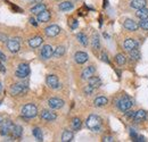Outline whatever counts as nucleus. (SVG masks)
I'll use <instances>...</instances> for the list:
<instances>
[{"instance_id": "29", "label": "nucleus", "mask_w": 148, "mask_h": 142, "mask_svg": "<svg viewBox=\"0 0 148 142\" xmlns=\"http://www.w3.org/2000/svg\"><path fill=\"white\" fill-rule=\"evenodd\" d=\"M81 125H82V122H81V119L79 117H74L73 119H72V128H73L74 131L80 130Z\"/></svg>"}, {"instance_id": "20", "label": "nucleus", "mask_w": 148, "mask_h": 142, "mask_svg": "<svg viewBox=\"0 0 148 142\" xmlns=\"http://www.w3.org/2000/svg\"><path fill=\"white\" fill-rule=\"evenodd\" d=\"M146 6V0H132L131 1V7L134 9H141Z\"/></svg>"}, {"instance_id": "48", "label": "nucleus", "mask_w": 148, "mask_h": 142, "mask_svg": "<svg viewBox=\"0 0 148 142\" xmlns=\"http://www.w3.org/2000/svg\"><path fill=\"white\" fill-rule=\"evenodd\" d=\"M34 1H36V2H41L42 0H34Z\"/></svg>"}, {"instance_id": "27", "label": "nucleus", "mask_w": 148, "mask_h": 142, "mask_svg": "<svg viewBox=\"0 0 148 142\" xmlns=\"http://www.w3.org/2000/svg\"><path fill=\"white\" fill-rule=\"evenodd\" d=\"M43 10H46V5L45 3H38L34 7H32L31 8V13H33V14H40L41 12H43Z\"/></svg>"}, {"instance_id": "31", "label": "nucleus", "mask_w": 148, "mask_h": 142, "mask_svg": "<svg viewBox=\"0 0 148 142\" xmlns=\"http://www.w3.org/2000/svg\"><path fill=\"white\" fill-rule=\"evenodd\" d=\"M76 38H77V40H79V42L82 44V46H88V38H87V36L86 34H83V33H79L77 36H76Z\"/></svg>"}, {"instance_id": "26", "label": "nucleus", "mask_w": 148, "mask_h": 142, "mask_svg": "<svg viewBox=\"0 0 148 142\" xmlns=\"http://www.w3.org/2000/svg\"><path fill=\"white\" fill-rule=\"evenodd\" d=\"M107 102H108V99L105 98V97H98V98H96L95 101H93V104H95L96 107H103V106H105Z\"/></svg>"}, {"instance_id": "25", "label": "nucleus", "mask_w": 148, "mask_h": 142, "mask_svg": "<svg viewBox=\"0 0 148 142\" xmlns=\"http://www.w3.org/2000/svg\"><path fill=\"white\" fill-rule=\"evenodd\" d=\"M91 47L93 50H98L100 47V41H99V36L97 33H95L92 36V40H91Z\"/></svg>"}, {"instance_id": "11", "label": "nucleus", "mask_w": 148, "mask_h": 142, "mask_svg": "<svg viewBox=\"0 0 148 142\" xmlns=\"http://www.w3.org/2000/svg\"><path fill=\"white\" fill-rule=\"evenodd\" d=\"M40 116H41V118L43 121H47V122H53V121H55L56 118H57L55 113H53L50 110H42Z\"/></svg>"}, {"instance_id": "35", "label": "nucleus", "mask_w": 148, "mask_h": 142, "mask_svg": "<svg viewBox=\"0 0 148 142\" xmlns=\"http://www.w3.org/2000/svg\"><path fill=\"white\" fill-rule=\"evenodd\" d=\"M139 26L143 29V30H148V19H141V22L139 23Z\"/></svg>"}, {"instance_id": "42", "label": "nucleus", "mask_w": 148, "mask_h": 142, "mask_svg": "<svg viewBox=\"0 0 148 142\" xmlns=\"http://www.w3.org/2000/svg\"><path fill=\"white\" fill-rule=\"evenodd\" d=\"M125 115H127V117H134V111H128L127 110V113H125Z\"/></svg>"}, {"instance_id": "30", "label": "nucleus", "mask_w": 148, "mask_h": 142, "mask_svg": "<svg viewBox=\"0 0 148 142\" xmlns=\"http://www.w3.org/2000/svg\"><path fill=\"white\" fill-rule=\"evenodd\" d=\"M32 133H33V135H34V138L37 139L38 141H42L43 140V135H42V131L39 128V127H34L33 128V131H32Z\"/></svg>"}, {"instance_id": "13", "label": "nucleus", "mask_w": 148, "mask_h": 142, "mask_svg": "<svg viewBox=\"0 0 148 142\" xmlns=\"http://www.w3.org/2000/svg\"><path fill=\"white\" fill-rule=\"evenodd\" d=\"M95 72H96L95 66H88V67H86V68L82 71L81 77H82L83 80H89L90 77H92V76H93Z\"/></svg>"}, {"instance_id": "47", "label": "nucleus", "mask_w": 148, "mask_h": 142, "mask_svg": "<svg viewBox=\"0 0 148 142\" xmlns=\"http://www.w3.org/2000/svg\"><path fill=\"white\" fill-rule=\"evenodd\" d=\"M1 89H2V84H1V82H0V91H1Z\"/></svg>"}, {"instance_id": "22", "label": "nucleus", "mask_w": 148, "mask_h": 142, "mask_svg": "<svg viewBox=\"0 0 148 142\" xmlns=\"http://www.w3.org/2000/svg\"><path fill=\"white\" fill-rule=\"evenodd\" d=\"M73 140V133L72 131H69V130H65L62 134V141L63 142H71Z\"/></svg>"}, {"instance_id": "44", "label": "nucleus", "mask_w": 148, "mask_h": 142, "mask_svg": "<svg viewBox=\"0 0 148 142\" xmlns=\"http://www.w3.org/2000/svg\"><path fill=\"white\" fill-rule=\"evenodd\" d=\"M30 23H31L32 25H34V26H37L38 25V23L36 22V19H34V18H30Z\"/></svg>"}, {"instance_id": "19", "label": "nucleus", "mask_w": 148, "mask_h": 142, "mask_svg": "<svg viewBox=\"0 0 148 142\" xmlns=\"http://www.w3.org/2000/svg\"><path fill=\"white\" fill-rule=\"evenodd\" d=\"M146 111L145 110H143V109H140V110H138L136 114H134V117H133V121L136 122V123H140V122H143L145 118H146Z\"/></svg>"}, {"instance_id": "23", "label": "nucleus", "mask_w": 148, "mask_h": 142, "mask_svg": "<svg viewBox=\"0 0 148 142\" xmlns=\"http://www.w3.org/2000/svg\"><path fill=\"white\" fill-rule=\"evenodd\" d=\"M137 17L140 18V19H147L148 18V8L144 7L141 9H137V13H136Z\"/></svg>"}, {"instance_id": "36", "label": "nucleus", "mask_w": 148, "mask_h": 142, "mask_svg": "<svg viewBox=\"0 0 148 142\" xmlns=\"http://www.w3.org/2000/svg\"><path fill=\"white\" fill-rule=\"evenodd\" d=\"M93 90H95V88H92L91 85H89V84H88V85L84 88V90H83V91H84V93H86V94L90 96V94H91V93L93 92Z\"/></svg>"}, {"instance_id": "40", "label": "nucleus", "mask_w": 148, "mask_h": 142, "mask_svg": "<svg viewBox=\"0 0 148 142\" xmlns=\"http://www.w3.org/2000/svg\"><path fill=\"white\" fill-rule=\"evenodd\" d=\"M70 25H71L72 29H76V27H77V22H76L75 19H73V20L70 23Z\"/></svg>"}, {"instance_id": "38", "label": "nucleus", "mask_w": 148, "mask_h": 142, "mask_svg": "<svg viewBox=\"0 0 148 142\" xmlns=\"http://www.w3.org/2000/svg\"><path fill=\"white\" fill-rule=\"evenodd\" d=\"M101 60L105 61V63H110V60H108V56H107L105 53H101Z\"/></svg>"}, {"instance_id": "6", "label": "nucleus", "mask_w": 148, "mask_h": 142, "mask_svg": "<svg viewBox=\"0 0 148 142\" xmlns=\"http://www.w3.org/2000/svg\"><path fill=\"white\" fill-rule=\"evenodd\" d=\"M7 48H8V50L10 51V53H16L19 51V49H21V44H19V40L18 39H10V40H8V42H7Z\"/></svg>"}, {"instance_id": "1", "label": "nucleus", "mask_w": 148, "mask_h": 142, "mask_svg": "<svg viewBox=\"0 0 148 142\" xmlns=\"http://www.w3.org/2000/svg\"><path fill=\"white\" fill-rule=\"evenodd\" d=\"M86 125L87 127L90 130V131H93V132H98L100 128H101V125H103V121L99 116L97 115H90L87 121H86Z\"/></svg>"}, {"instance_id": "4", "label": "nucleus", "mask_w": 148, "mask_h": 142, "mask_svg": "<svg viewBox=\"0 0 148 142\" xmlns=\"http://www.w3.org/2000/svg\"><path fill=\"white\" fill-rule=\"evenodd\" d=\"M29 74H30V66H29V64H25V63L19 64L18 67H17V71H16V76L18 79H25Z\"/></svg>"}, {"instance_id": "45", "label": "nucleus", "mask_w": 148, "mask_h": 142, "mask_svg": "<svg viewBox=\"0 0 148 142\" xmlns=\"http://www.w3.org/2000/svg\"><path fill=\"white\" fill-rule=\"evenodd\" d=\"M0 71L2 72V73H5V72H6V68L3 67V65H2V63H1V60H0Z\"/></svg>"}, {"instance_id": "37", "label": "nucleus", "mask_w": 148, "mask_h": 142, "mask_svg": "<svg viewBox=\"0 0 148 142\" xmlns=\"http://www.w3.org/2000/svg\"><path fill=\"white\" fill-rule=\"evenodd\" d=\"M103 141L104 142H113L114 141V138L111 137V135H105V137L103 138Z\"/></svg>"}, {"instance_id": "41", "label": "nucleus", "mask_w": 148, "mask_h": 142, "mask_svg": "<svg viewBox=\"0 0 148 142\" xmlns=\"http://www.w3.org/2000/svg\"><path fill=\"white\" fill-rule=\"evenodd\" d=\"M0 60H1V61H6V60H7L6 55H5V53H2L1 51H0Z\"/></svg>"}, {"instance_id": "21", "label": "nucleus", "mask_w": 148, "mask_h": 142, "mask_svg": "<svg viewBox=\"0 0 148 142\" xmlns=\"http://www.w3.org/2000/svg\"><path fill=\"white\" fill-rule=\"evenodd\" d=\"M59 10H62V12H69V10H71V9H73V3L72 2H70V1H64V2H62V3H59Z\"/></svg>"}, {"instance_id": "39", "label": "nucleus", "mask_w": 148, "mask_h": 142, "mask_svg": "<svg viewBox=\"0 0 148 142\" xmlns=\"http://www.w3.org/2000/svg\"><path fill=\"white\" fill-rule=\"evenodd\" d=\"M0 41H1V42H8V38H7V36L0 33Z\"/></svg>"}, {"instance_id": "5", "label": "nucleus", "mask_w": 148, "mask_h": 142, "mask_svg": "<svg viewBox=\"0 0 148 142\" xmlns=\"http://www.w3.org/2000/svg\"><path fill=\"white\" fill-rule=\"evenodd\" d=\"M15 125L13 124L10 121H7V122H3L2 125L0 126V133L1 135L6 137V135H9L13 133V130H14Z\"/></svg>"}, {"instance_id": "16", "label": "nucleus", "mask_w": 148, "mask_h": 142, "mask_svg": "<svg viewBox=\"0 0 148 142\" xmlns=\"http://www.w3.org/2000/svg\"><path fill=\"white\" fill-rule=\"evenodd\" d=\"M42 42H43V39L41 36H34V38H32V39L29 40V44H30L31 48H38V47H40Z\"/></svg>"}, {"instance_id": "8", "label": "nucleus", "mask_w": 148, "mask_h": 142, "mask_svg": "<svg viewBox=\"0 0 148 142\" xmlns=\"http://www.w3.org/2000/svg\"><path fill=\"white\" fill-rule=\"evenodd\" d=\"M26 91V87L25 84H22V83H16L14 85L10 87V93L13 96H18V94H22Z\"/></svg>"}, {"instance_id": "2", "label": "nucleus", "mask_w": 148, "mask_h": 142, "mask_svg": "<svg viewBox=\"0 0 148 142\" xmlns=\"http://www.w3.org/2000/svg\"><path fill=\"white\" fill-rule=\"evenodd\" d=\"M22 116L25 118H33L38 115V109L37 106L33 104H27L22 108Z\"/></svg>"}, {"instance_id": "33", "label": "nucleus", "mask_w": 148, "mask_h": 142, "mask_svg": "<svg viewBox=\"0 0 148 142\" xmlns=\"http://www.w3.org/2000/svg\"><path fill=\"white\" fill-rule=\"evenodd\" d=\"M64 53H65V48H64L63 46L57 47L55 50H54V56H55V57H60V56H63Z\"/></svg>"}, {"instance_id": "46", "label": "nucleus", "mask_w": 148, "mask_h": 142, "mask_svg": "<svg viewBox=\"0 0 148 142\" xmlns=\"http://www.w3.org/2000/svg\"><path fill=\"white\" fill-rule=\"evenodd\" d=\"M1 122H5V121H3V117H2V116H0V123H1Z\"/></svg>"}, {"instance_id": "7", "label": "nucleus", "mask_w": 148, "mask_h": 142, "mask_svg": "<svg viewBox=\"0 0 148 142\" xmlns=\"http://www.w3.org/2000/svg\"><path fill=\"white\" fill-rule=\"evenodd\" d=\"M40 56H41V58H43V59H49V58H51V57L54 56V49H53V47L49 46V44L43 46L42 49H41Z\"/></svg>"}, {"instance_id": "24", "label": "nucleus", "mask_w": 148, "mask_h": 142, "mask_svg": "<svg viewBox=\"0 0 148 142\" xmlns=\"http://www.w3.org/2000/svg\"><path fill=\"white\" fill-rule=\"evenodd\" d=\"M89 85H91L92 88H99L100 85H101V81H100V79L99 77H97V76H92V77H90L89 80Z\"/></svg>"}, {"instance_id": "34", "label": "nucleus", "mask_w": 148, "mask_h": 142, "mask_svg": "<svg viewBox=\"0 0 148 142\" xmlns=\"http://www.w3.org/2000/svg\"><path fill=\"white\" fill-rule=\"evenodd\" d=\"M130 56H131V58H132L133 60L140 59V53H139V50H138L137 48H134V49H132V50L130 51Z\"/></svg>"}, {"instance_id": "10", "label": "nucleus", "mask_w": 148, "mask_h": 142, "mask_svg": "<svg viewBox=\"0 0 148 142\" xmlns=\"http://www.w3.org/2000/svg\"><path fill=\"white\" fill-rule=\"evenodd\" d=\"M46 82H47L48 87H50L51 89L59 88V81H58V77L56 75H48L46 79Z\"/></svg>"}, {"instance_id": "15", "label": "nucleus", "mask_w": 148, "mask_h": 142, "mask_svg": "<svg viewBox=\"0 0 148 142\" xmlns=\"http://www.w3.org/2000/svg\"><path fill=\"white\" fill-rule=\"evenodd\" d=\"M88 55L83 51H77V53L74 55V59L77 64H84L87 60H88Z\"/></svg>"}, {"instance_id": "9", "label": "nucleus", "mask_w": 148, "mask_h": 142, "mask_svg": "<svg viewBox=\"0 0 148 142\" xmlns=\"http://www.w3.org/2000/svg\"><path fill=\"white\" fill-rule=\"evenodd\" d=\"M59 32H60V27H59L58 25H50V26H48V27L45 29V33H46V36H49V38H53V36H58Z\"/></svg>"}, {"instance_id": "43", "label": "nucleus", "mask_w": 148, "mask_h": 142, "mask_svg": "<svg viewBox=\"0 0 148 142\" xmlns=\"http://www.w3.org/2000/svg\"><path fill=\"white\" fill-rule=\"evenodd\" d=\"M136 141L144 142V141H146V140H145V138H144V137H141V135H140V137H137V138H136Z\"/></svg>"}, {"instance_id": "3", "label": "nucleus", "mask_w": 148, "mask_h": 142, "mask_svg": "<svg viewBox=\"0 0 148 142\" xmlns=\"http://www.w3.org/2000/svg\"><path fill=\"white\" fill-rule=\"evenodd\" d=\"M132 106V101L128 96H123L121 99L117 100V107L122 110V111H127L129 110L130 108Z\"/></svg>"}, {"instance_id": "14", "label": "nucleus", "mask_w": 148, "mask_h": 142, "mask_svg": "<svg viewBox=\"0 0 148 142\" xmlns=\"http://www.w3.org/2000/svg\"><path fill=\"white\" fill-rule=\"evenodd\" d=\"M123 26H124L128 31L133 32V31H136V30L138 29L139 24H137L133 19H125V20H124V23H123Z\"/></svg>"}, {"instance_id": "17", "label": "nucleus", "mask_w": 148, "mask_h": 142, "mask_svg": "<svg viewBox=\"0 0 148 142\" xmlns=\"http://www.w3.org/2000/svg\"><path fill=\"white\" fill-rule=\"evenodd\" d=\"M50 16H51V15H50V12L43 10V12H41L40 14H38V20L41 22V23H47V22H49Z\"/></svg>"}, {"instance_id": "12", "label": "nucleus", "mask_w": 148, "mask_h": 142, "mask_svg": "<svg viewBox=\"0 0 148 142\" xmlns=\"http://www.w3.org/2000/svg\"><path fill=\"white\" fill-rule=\"evenodd\" d=\"M48 105L51 109H59L64 106V101L58 98H50L48 100Z\"/></svg>"}, {"instance_id": "28", "label": "nucleus", "mask_w": 148, "mask_h": 142, "mask_svg": "<svg viewBox=\"0 0 148 142\" xmlns=\"http://www.w3.org/2000/svg\"><path fill=\"white\" fill-rule=\"evenodd\" d=\"M22 134H23V127L19 126V125H15V127H14V130H13V133H12L13 138L18 139V138L22 137Z\"/></svg>"}, {"instance_id": "18", "label": "nucleus", "mask_w": 148, "mask_h": 142, "mask_svg": "<svg viewBox=\"0 0 148 142\" xmlns=\"http://www.w3.org/2000/svg\"><path fill=\"white\" fill-rule=\"evenodd\" d=\"M123 47H124L125 50L131 51L132 49L137 48V42H136L133 39H127V40L124 41V43H123Z\"/></svg>"}, {"instance_id": "32", "label": "nucleus", "mask_w": 148, "mask_h": 142, "mask_svg": "<svg viewBox=\"0 0 148 142\" xmlns=\"http://www.w3.org/2000/svg\"><path fill=\"white\" fill-rule=\"evenodd\" d=\"M115 61H116L119 65H124V64H125V61H127L125 56H124V55H122V53H117V55L115 56Z\"/></svg>"}]
</instances>
